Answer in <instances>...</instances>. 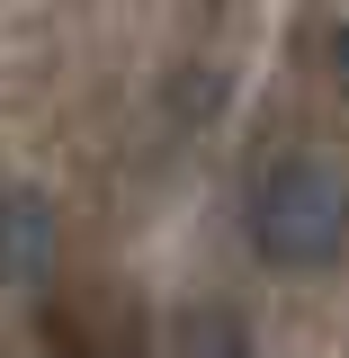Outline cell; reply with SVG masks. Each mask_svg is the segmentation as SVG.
Returning <instances> with one entry per match:
<instances>
[{
	"label": "cell",
	"instance_id": "1",
	"mask_svg": "<svg viewBox=\"0 0 349 358\" xmlns=\"http://www.w3.org/2000/svg\"><path fill=\"white\" fill-rule=\"evenodd\" d=\"M349 242V188L322 162H269L251 179V251L269 268H322Z\"/></svg>",
	"mask_w": 349,
	"mask_h": 358
},
{
	"label": "cell",
	"instance_id": "2",
	"mask_svg": "<svg viewBox=\"0 0 349 358\" xmlns=\"http://www.w3.org/2000/svg\"><path fill=\"white\" fill-rule=\"evenodd\" d=\"M45 350L54 358H143V313L117 287H45Z\"/></svg>",
	"mask_w": 349,
	"mask_h": 358
},
{
	"label": "cell",
	"instance_id": "3",
	"mask_svg": "<svg viewBox=\"0 0 349 358\" xmlns=\"http://www.w3.org/2000/svg\"><path fill=\"white\" fill-rule=\"evenodd\" d=\"M0 287L9 296L54 287V206L36 188H0Z\"/></svg>",
	"mask_w": 349,
	"mask_h": 358
},
{
	"label": "cell",
	"instance_id": "4",
	"mask_svg": "<svg viewBox=\"0 0 349 358\" xmlns=\"http://www.w3.org/2000/svg\"><path fill=\"white\" fill-rule=\"evenodd\" d=\"M332 81H341V99H349V18L332 27Z\"/></svg>",
	"mask_w": 349,
	"mask_h": 358
}]
</instances>
